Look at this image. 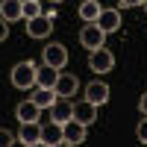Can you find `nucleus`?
<instances>
[{
  "label": "nucleus",
  "mask_w": 147,
  "mask_h": 147,
  "mask_svg": "<svg viewBox=\"0 0 147 147\" xmlns=\"http://www.w3.org/2000/svg\"><path fill=\"white\" fill-rule=\"evenodd\" d=\"M35 74H38V68L27 59V62H18L15 68H12L9 77H12V85H15V88L27 91V88H32V85H35Z\"/></svg>",
  "instance_id": "f257e3e1"
},
{
  "label": "nucleus",
  "mask_w": 147,
  "mask_h": 147,
  "mask_svg": "<svg viewBox=\"0 0 147 147\" xmlns=\"http://www.w3.org/2000/svg\"><path fill=\"white\" fill-rule=\"evenodd\" d=\"M41 56H44V65H50V68H56V71H62V68L68 65V50H65V44H59V41L47 44L44 50H41Z\"/></svg>",
  "instance_id": "f03ea898"
},
{
  "label": "nucleus",
  "mask_w": 147,
  "mask_h": 147,
  "mask_svg": "<svg viewBox=\"0 0 147 147\" xmlns=\"http://www.w3.org/2000/svg\"><path fill=\"white\" fill-rule=\"evenodd\" d=\"M80 41H82L85 50H100L103 41H106V32L97 27V24H85L82 32H80Z\"/></svg>",
  "instance_id": "7ed1b4c3"
},
{
  "label": "nucleus",
  "mask_w": 147,
  "mask_h": 147,
  "mask_svg": "<svg viewBox=\"0 0 147 147\" xmlns=\"http://www.w3.org/2000/svg\"><path fill=\"white\" fill-rule=\"evenodd\" d=\"M88 68L94 71V74H109L115 68V56L106 50V47H100V50H91L88 53Z\"/></svg>",
  "instance_id": "20e7f679"
},
{
  "label": "nucleus",
  "mask_w": 147,
  "mask_h": 147,
  "mask_svg": "<svg viewBox=\"0 0 147 147\" xmlns=\"http://www.w3.org/2000/svg\"><path fill=\"white\" fill-rule=\"evenodd\" d=\"M77 88H80V80L74 77V74H59V80H56V85H53V91H56L59 100L74 97V94H77Z\"/></svg>",
  "instance_id": "39448f33"
},
{
  "label": "nucleus",
  "mask_w": 147,
  "mask_h": 147,
  "mask_svg": "<svg viewBox=\"0 0 147 147\" xmlns=\"http://www.w3.org/2000/svg\"><path fill=\"white\" fill-rule=\"evenodd\" d=\"M85 100L94 103V106H103V103L109 100V85H106V82H100V80L88 82V85H85Z\"/></svg>",
  "instance_id": "423d86ee"
},
{
  "label": "nucleus",
  "mask_w": 147,
  "mask_h": 147,
  "mask_svg": "<svg viewBox=\"0 0 147 147\" xmlns=\"http://www.w3.org/2000/svg\"><path fill=\"white\" fill-rule=\"evenodd\" d=\"M74 121H80L82 127H88L97 121V106L88 103V100H80V103H74Z\"/></svg>",
  "instance_id": "0eeeda50"
},
{
  "label": "nucleus",
  "mask_w": 147,
  "mask_h": 147,
  "mask_svg": "<svg viewBox=\"0 0 147 147\" xmlns=\"http://www.w3.org/2000/svg\"><path fill=\"white\" fill-rule=\"evenodd\" d=\"M94 24L103 32H115V30H121V12L118 9H100V15H97Z\"/></svg>",
  "instance_id": "6e6552de"
},
{
  "label": "nucleus",
  "mask_w": 147,
  "mask_h": 147,
  "mask_svg": "<svg viewBox=\"0 0 147 147\" xmlns=\"http://www.w3.org/2000/svg\"><path fill=\"white\" fill-rule=\"evenodd\" d=\"M62 138L68 141V144H82L85 141V127L80 124V121H68V124H62Z\"/></svg>",
  "instance_id": "1a4fd4ad"
},
{
  "label": "nucleus",
  "mask_w": 147,
  "mask_h": 147,
  "mask_svg": "<svg viewBox=\"0 0 147 147\" xmlns=\"http://www.w3.org/2000/svg\"><path fill=\"white\" fill-rule=\"evenodd\" d=\"M50 18L47 15H38V18H32V21H27V32H30V38H47L50 35Z\"/></svg>",
  "instance_id": "9d476101"
},
{
  "label": "nucleus",
  "mask_w": 147,
  "mask_h": 147,
  "mask_svg": "<svg viewBox=\"0 0 147 147\" xmlns=\"http://www.w3.org/2000/svg\"><path fill=\"white\" fill-rule=\"evenodd\" d=\"M50 121H56V124H68V121H74V103L56 100L50 106Z\"/></svg>",
  "instance_id": "9b49d317"
},
{
  "label": "nucleus",
  "mask_w": 147,
  "mask_h": 147,
  "mask_svg": "<svg viewBox=\"0 0 147 147\" xmlns=\"http://www.w3.org/2000/svg\"><path fill=\"white\" fill-rule=\"evenodd\" d=\"M0 18L3 21H21L24 18V0H3L0 3Z\"/></svg>",
  "instance_id": "f8f14e48"
},
{
  "label": "nucleus",
  "mask_w": 147,
  "mask_h": 147,
  "mask_svg": "<svg viewBox=\"0 0 147 147\" xmlns=\"http://www.w3.org/2000/svg\"><path fill=\"white\" fill-rule=\"evenodd\" d=\"M56 80H59V71L50 68V65H41L38 74H35V85H38V88H53Z\"/></svg>",
  "instance_id": "ddd939ff"
},
{
  "label": "nucleus",
  "mask_w": 147,
  "mask_h": 147,
  "mask_svg": "<svg viewBox=\"0 0 147 147\" xmlns=\"http://www.w3.org/2000/svg\"><path fill=\"white\" fill-rule=\"evenodd\" d=\"M38 112H41V109L35 106L32 100H24V103H18V109H15V115H18V121H21V124H30V121H38Z\"/></svg>",
  "instance_id": "4468645a"
},
{
  "label": "nucleus",
  "mask_w": 147,
  "mask_h": 147,
  "mask_svg": "<svg viewBox=\"0 0 147 147\" xmlns=\"http://www.w3.org/2000/svg\"><path fill=\"white\" fill-rule=\"evenodd\" d=\"M24 144H35L41 141V124L38 121H30V124H21V136H18Z\"/></svg>",
  "instance_id": "2eb2a0df"
},
{
  "label": "nucleus",
  "mask_w": 147,
  "mask_h": 147,
  "mask_svg": "<svg viewBox=\"0 0 147 147\" xmlns=\"http://www.w3.org/2000/svg\"><path fill=\"white\" fill-rule=\"evenodd\" d=\"M41 141L44 144H59V141H62V124H56V121H50V124H44L41 127Z\"/></svg>",
  "instance_id": "dca6fc26"
},
{
  "label": "nucleus",
  "mask_w": 147,
  "mask_h": 147,
  "mask_svg": "<svg viewBox=\"0 0 147 147\" xmlns=\"http://www.w3.org/2000/svg\"><path fill=\"white\" fill-rule=\"evenodd\" d=\"M30 100H32L35 106H38V109H50V106L59 100V97H56V91H53V88H38V91H35V94L30 97Z\"/></svg>",
  "instance_id": "f3484780"
},
{
  "label": "nucleus",
  "mask_w": 147,
  "mask_h": 147,
  "mask_svg": "<svg viewBox=\"0 0 147 147\" xmlns=\"http://www.w3.org/2000/svg\"><path fill=\"white\" fill-rule=\"evenodd\" d=\"M97 15H100V3H97V0H82L80 3V18L85 24H94Z\"/></svg>",
  "instance_id": "a211bd4d"
},
{
  "label": "nucleus",
  "mask_w": 147,
  "mask_h": 147,
  "mask_svg": "<svg viewBox=\"0 0 147 147\" xmlns=\"http://www.w3.org/2000/svg\"><path fill=\"white\" fill-rule=\"evenodd\" d=\"M38 15H44L41 3H35V0H24V21H32V18H38Z\"/></svg>",
  "instance_id": "6ab92c4d"
},
{
  "label": "nucleus",
  "mask_w": 147,
  "mask_h": 147,
  "mask_svg": "<svg viewBox=\"0 0 147 147\" xmlns=\"http://www.w3.org/2000/svg\"><path fill=\"white\" fill-rule=\"evenodd\" d=\"M136 138H138L141 144H147V118L138 121V127H136Z\"/></svg>",
  "instance_id": "aec40b11"
},
{
  "label": "nucleus",
  "mask_w": 147,
  "mask_h": 147,
  "mask_svg": "<svg viewBox=\"0 0 147 147\" xmlns=\"http://www.w3.org/2000/svg\"><path fill=\"white\" fill-rule=\"evenodd\" d=\"M12 141H15V136H12L9 129H0V147H9Z\"/></svg>",
  "instance_id": "412c9836"
},
{
  "label": "nucleus",
  "mask_w": 147,
  "mask_h": 147,
  "mask_svg": "<svg viewBox=\"0 0 147 147\" xmlns=\"http://www.w3.org/2000/svg\"><path fill=\"white\" fill-rule=\"evenodd\" d=\"M9 38V21H3V18H0V44H3Z\"/></svg>",
  "instance_id": "4be33fe9"
},
{
  "label": "nucleus",
  "mask_w": 147,
  "mask_h": 147,
  "mask_svg": "<svg viewBox=\"0 0 147 147\" xmlns=\"http://www.w3.org/2000/svg\"><path fill=\"white\" fill-rule=\"evenodd\" d=\"M138 112H141V118H147V91L141 94V100H138Z\"/></svg>",
  "instance_id": "5701e85b"
},
{
  "label": "nucleus",
  "mask_w": 147,
  "mask_h": 147,
  "mask_svg": "<svg viewBox=\"0 0 147 147\" xmlns=\"http://www.w3.org/2000/svg\"><path fill=\"white\" fill-rule=\"evenodd\" d=\"M144 0H121V6H141Z\"/></svg>",
  "instance_id": "b1692460"
},
{
  "label": "nucleus",
  "mask_w": 147,
  "mask_h": 147,
  "mask_svg": "<svg viewBox=\"0 0 147 147\" xmlns=\"http://www.w3.org/2000/svg\"><path fill=\"white\" fill-rule=\"evenodd\" d=\"M9 147H30V144H24V141H21V138H15V141H12V144H9Z\"/></svg>",
  "instance_id": "393cba45"
},
{
  "label": "nucleus",
  "mask_w": 147,
  "mask_h": 147,
  "mask_svg": "<svg viewBox=\"0 0 147 147\" xmlns=\"http://www.w3.org/2000/svg\"><path fill=\"white\" fill-rule=\"evenodd\" d=\"M53 147H74V144H68V141L62 138V141H59V144H53Z\"/></svg>",
  "instance_id": "a878e982"
},
{
  "label": "nucleus",
  "mask_w": 147,
  "mask_h": 147,
  "mask_svg": "<svg viewBox=\"0 0 147 147\" xmlns=\"http://www.w3.org/2000/svg\"><path fill=\"white\" fill-rule=\"evenodd\" d=\"M30 147H50V144H44V141H35V144H30Z\"/></svg>",
  "instance_id": "bb28decb"
},
{
  "label": "nucleus",
  "mask_w": 147,
  "mask_h": 147,
  "mask_svg": "<svg viewBox=\"0 0 147 147\" xmlns=\"http://www.w3.org/2000/svg\"><path fill=\"white\" fill-rule=\"evenodd\" d=\"M141 6H144V12H147V0H144V3H141Z\"/></svg>",
  "instance_id": "cd10ccee"
},
{
  "label": "nucleus",
  "mask_w": 147,
  "mask_h": 147,
  "mask_svg": "<svg viewBox=\"0 0 147 147\" xmlns=\"http://www.w3.org/2000/svg\"><path fill=\"white\" fill-rule=\"evenodd\" d=\"M50 3H62V0H50Z\"/></svg>",
  "instance_id": "c85d7f7f"
},
{
  "label": "nucleus",
  "mask_w": 147,
  "mask_h": 147,
  "mask_svg": "<svg viewBox=\"0 0 147 147\" xmlns=\"http://www.w3.org/2000/svg\"><path fill=\"white\" fill-rule=\"evenodd\" d=\"M35 3H41V0H35Z\"/></svg>",
  "instance_id": "c756f323"
}]
</instances>
